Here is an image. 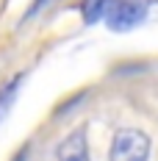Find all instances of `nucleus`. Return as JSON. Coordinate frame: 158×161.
I'll return each instance as SVG.
<instances>
[{
  "mask_svg": "<svg viewBox=\"0 0 158 161\" xmlns=\"http://www.w3.org/2000/svg\"><path fill=\"white\" fill-rule=\"evenodd\" d=\"M150 158V136L144 130L125 128L117 130L114 142H111L108 161H147Z\"/></svg>",
  "mask_w": 158,
  "mask_h": 161,
  "instance_id": "f257e3e1",
  "label": "nucleus"
},
{
  "mask_svg": "<svg viewBox=\"0 0 158 161\" xmlns=\"http://www.w3.org/2000/svg\"><path fill=\"white\" fill-rule=\"evenodd\" d=\"M147 17L144 0H114L108 3V28L111 31H130Z\"/></svg>",
  "mask_w": 158,
  "mask_h": 161,
  "instance_id": "f03ea898",
  "label": "nucleus"
},
{
  "mask_svg": "<svg viewBox=\"0 0 158 161\" xmlns=\"http://www.w3.org/2000/svg\"><path fill=\"white\" fill-rule=\"evenodd\" d=\"M56 158L58 161H89V142H86V130L78 128L67 133L58 147H56Z\"/></svg>",
  "mask_w": 158,
  "mask_h": 161,
  "instance_id": "7ed1b4c3",
  "label": "nucleus"
},
{
  "mask_svg": "<svg viewBox=\"0 0 158 161\" xmlns=\"http://www.w3.org/2000/svg\"><path fill=\"white\" fill-rule=\"evenodd\" d=\"M108 3H111V0H83V3H80V14H83V22H86V25L97 22L100 17L106 14Z\"/></svg>",
  "mask_w": 158,
  "mask_h": 161,
  "instance_id": "20e7f679",
  "label": "nucleus"
},
{
  "mask_svg": "<svg viewBox=\"0 0 158 161\" xmlns=\"http://www.w3.org/2000/svg\"><path fill=\"white\" fill-rule=\"evenodd\" d=\"M50 3H56V0H33V6L28 8V11H25V17H22V19H31V17H36L39 11H42V8H47Z\"/></svg>",
  "mask_w": 158,
  "mask_h": 161,
  "instance_id": "39448f33",
  "label": "nucleus"
}]
</instances>
